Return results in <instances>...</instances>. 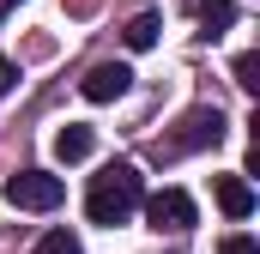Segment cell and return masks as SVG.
<instances>
[{
  "instance_id": "obj_9",
  "label": "cell",
  "mask_w": 260,
  "mask_h": 254,
  "mask_svg": "<svg viewBox=\"0 0 260 254\" xmlns=\"http://www.w3.org/2000/svg\"><path fill=\"white\" fill-rule=\"evenodd\" d=\"M157 30H164V24H157L151 12H139V18H133L121 37H127V49H151V43H157Z\"/></svg>"
},
{
  "instance_id": "obj_1",
  "label": "cell",
  "mask_w": 260,
  "mask_h": 254,
  "mask_svg": "<svg viewBox=\"0 0 260 254\" xmlns=\"http://www.w3.org/2000/svg\"><path fill=\"white\" fill-rule=\"evenodd\" d=\"M145 206V176L133 170V164H109L103 176H91V188H85V218L91 224H127L133 212Z\"/></svg>"
},
{
  "instance_id": "obj_10",
  "label": "cell",
  "mask_w": 260,
  "mask_h": 254,
  "mask_svg": "<svg viewBox=\"0 0 260 254\" xmlns=\"http://www.w3.org/2000/svg\"><path fill=\"white\" fill-rule=\"evenodd\" d=\"M30 254H85V242H79L73 230H49V236H43Z\"/></svg>"
},
{
  "instance_id": "obj_12",
  "label": "cell",
  "mask_w": 260,
  "mask_h": 254,
  "mask_svg": "<svg viewBox=\"0 0 260 254\" xmlns=\"http://www.w3.org/2000/svg\"><path fill=\"white\" fill-rule=\"evenodd\" d=\"M218 254H260V242H254V236H224Z\"/></svg>"
},
{
  "instance_id": "obj_4",
  "label": "cell",
  "mask_w": 260,
  "mask_h": 254,
  "mask_svg": "<svg viewBox=\"0 0 260 254\" xmlns=\"http://www.w3.org/2000/svg\"><path fill=\"white\" fill-rule=\"evenodd\" d=\"M145 218H151V230H188L194 224V200L182 188H164V194L145 200Z\"/></svg>"
},
{
  "instance_id": "obj_7",
  "label": "cell",
  "mask_w": 260,
  "mask_h": 254,
  "mask_svg": "<svg viewBox=\"0 0 260 254\" xmlns=\"http://www.w3.org/2000/svg\"><path fill=\"white\" fill-rule=\"evenodd\" d=\"M91 145H97V139H91V127H79V121H67L61 133H55V157H61V164H85V157H91Z\"/></svg>"
},
{
  "instance_id": "obj_8",
  "label": "cell",
  "mask_w": 260,
  "mask_h": 254,
  "mask_svg": "<svg viewBox=\"0 0 260 254\" xmlns=\"http://www.w3.org/2000/svg\"><path fill=\"white\" fill-rule=\"evenodd\" d=\"M194 12H200V24H206V37H224L236 24V0H200Z\"/></svg>"
},
{
  "instance_id": "obj_5",
  "label": "cell",
  "mask_w": 260,
  "mask_h": 254,
  "mask_svg": "<svg viewBox=\"0 0 260 254\" xmlns=\"http://www.w3.org/2000/svg\"><path fill=\"white\" fill-rule=\"evenodd\" d=\"M127 85H133V73H127L121 61H97L91 73H85V85H79V91H85V103H115Z\"/></svg>"
},
{
  "instance_id": "obj_11",
  "label": "cell",
  "mask_w": 260,
  "mask_h": 254,
  "mask_svg": "<svg viewBox=\"0 0 260 254\" xmlns=\"http://www.w3.org/2000/svg\"><path fill=\"white\" fill-rule=\"evenodd\" d=\"M236 85H242L248 97L260 91V55H254V49H248V55H236Z\"/></svg>"
},
{
  "instance_id": "obj_6",
  "label": "cell",
  "mask_w": 260,
  "mask_h": 254,
  "mask_svg": "<svg viewBox=\"0 0 260 254\" xmlns=\"http://www.w3.org/2000/svg\"><path fill=\"white\" fill-rule=\"evenodd\" d=\"M218 206H224V218H248L254 212V188L242 176H218Z\"/></svg>"
},
{
  "instance_id": "obj_2",
  "label": "cell",
  "mask_w": 260,
  "mask_h": 254,
  "mask_svg": "<svg viewBox=\"0 0 260 254\" xmlns=\"http://www.w3.org/2000/svg\"><path fill=\"white\" fill-rule=\"evenodd\" d=\"M0 200L18 206V212H55V206L67 200V182H61V176H49V170H18V176H6Z\"/></svg>"
},
{
  "instance_id": "obj_13",
  "label": "cell",
  "mask_w": 260,
  "mask_h": 254,
  "mask_svg": "<svg viewBox=\"0 0 260 254\" xmlns=\"http://www.w3.org/2000/svg\"><path fill=\"white\" fill-rule=\"evenodd\" d=\"M12 85H18V61H6V55H0V97H6Z\"/></svg>"
},
{
  "instance_id": "obj_3",
  "label": "cell",
  "mask_w": 260,
  "mask_h": 254,
  "mask_svg": "<svg viewBox=\"0 0 260 254\" xmlns=\"http://www.w3.org/2000/svg\"><path fill=\"white\" fill-rule=\"evenodd\" d=\"M224 127H230V121H224L218 109H188L182 127L164 139V151H170V157H182V151H206V145H218V139H224Z\"/></svg>"
}]
</instances>
